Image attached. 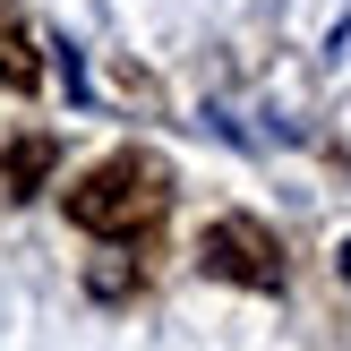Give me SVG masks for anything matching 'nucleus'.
<instances>
[{"label":"nucleus","instance_id":"obj_1","mask_svg":"<svg viewBox=\"0 0 351 351\" xmlns=\"http://www.w3.org/2000/svg\"><path fill=\"white\" fill-rule=\"evenodd\" d=\"M60 206H69V223L95 232V240H154L163 215H171V171L154 163L146 146H120V154H103V163H86Z\"/></svg>","mask_w":351,"mask_h":351},{"label":"nucleus","instance_id":"obj_2","mask_svg":"<svg viewBox=\"0 0 351 351\" xmlns=\"http://www.w3.org/2000/svg\"><path fill=\"white\" fill-rule=\"evenodd\" d=\"M197 266L215 274V283H240V291H283V240L266 232L257 215H215L197 240Z\"/></svg>","mask_w":351,"mask_h":351},{"label":"nucleus","instance_id":"obj_3","mask_svg":"<svg viewBox=\"0 0 351 351\" xmlns=\"http://www.w3.org/2000/svg\"><path fill=\"white\" fill-rule=\"evenodd\" d=\"M0 86H9V95H34V86H43V51H34V34L17 26L9 0H0Z\"/></svg>","mask_w":351,"mask_h":351},{"label":"nucleus","instance_id":"obj_4","mask_svg":"<svg viewBox=\"0 0 351 351\" xmlns=\"http://www.w3.org/2000/svg\"><path fill=\"white\" fill-rule=\"evenodd\" d=\"M51 163H60L51 137H17V146H9V197H34V189L51 180Z\"/></svg>","mask_w":351,"mask_h":351},{"label":"nucleus","instance_id":"obj_5","mask_svg":"<svg viewBox=\"0 0 351 351\" xmlns=\"http://www.w3.org/2000/svg\"><path fill=\"white\" fill-rule=\"evenodd\" d=\"M95 291H103V300H129L137 274H129V266H95Z\"/></svg>","mask_w":351,"mask_h":351},{"label":"nucleus","instance_id":"obj_6","mask_svg":"<svg viewBox=\"0 0 351 351\" xmlns=\"http://www.w3.org/2000/svg\"><path fill=\"white\" fill-rule=\"evenodd\" d=\"M335 266H343V283H351V240H343V249H335Z\"/></svg>","mask_w":351,"mask_h":351}]
</instances>
